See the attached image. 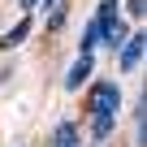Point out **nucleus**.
Masks as SVG:
<instances>
[{
    "label": "nucleus",
    "mask_w": 147,
    "mask_h": 147,
    "mask_svg": "<svg viewBox=\"0 0 147 147\" xmlns=\"http://www.w3.org/2000/svg\"><path fill=\"white\" fill-rule=\"evenodd\" d=\"M117 104H121V87L117 82H95L91 87V100H87L91 113H117Z\"/></svg>",
    "instance_id": "1"
},
{
    "label": "nucleus",
    "mask_w": 147,
    "mask_h": 147,
    "mask_svg": "<svg viewBox=\"0 0 147 147\" xmlns=\"http://www.w3.org/2000/svg\"><path fill=\"white\" fill-rule=\"evenodd\" d=\"M39 5H52V0H39Z\"/></svg>",
    "instance_id": "10"
},
{
    "label": "nucleus",
    "mask_w": 147,
    "mask_h": 147,
    "mask_svg": "<svg viewBox=\"0 0 147 147\" xmlns=\"http://www.w3.org/2000/svg\"><path fill=\"white\" fill-rule=\"evenodd\" d=\"M18 5H22V9H35V5H39V0H18Z\"/></svg>",
    "instance_id": "8"
},
{
    "label": "nucleus",
    "mask_w": 147,
    "mask_h": 147,
    "mask_svg": "<svg viewBox=\"0 0 147 147\" xmlns=\"http://www.w3.org/2000/svg\"><path fill=\"white\" fill-rule=\"evenodd\" d=\"M113 125H117V113H91V138L95 143H104L113 134Z\"/></svg>",
    "instance_id": "4"
},
{
    "label": "nucleus",
    "mask_w": 147,
    "mask_h": 147,
    "mask_svg": "<svg viewBox=\"0 0 147 147\" xmlns=\"http://www.w3.org/2000/svg\"><path fill=\"white\" fill-rule=\"evenodd\" d=\"M125 9H130V18H143V9H147V0H125Z\"/></svg>",
    "instance_id": "7"
},
{
    "label": "nucleus",
    "mask_w": 147,
    "mask_h": 147,
    "mask_svg": "<svg viewBox=\"0 0 147 147\" xmlns=\"http://www.w3.org/2000/svg\"><path fill=\"white\" fill-rule=\"evenodd\" d=\"M104 5H108V9H117V0H104Z\"/></svg>",
    "instance_id": "9"
},
{
    "label": "nucleus",
    "mask_w": 147,
    "mask_h": 147,
    "mask_svg": "<svg viewBox=\"0 0 147 147\" xmlns=\"http://www.w3.org/2000/svg\"><path fill=\"white\" fill-rule=\"evenodd\" d=\"M91 69H95V61H91V52H82L78 61L69 65V74H65V87H69V91H78V87L91 78Z\"/></svg>",
    "instance_id": "3"
},
{
    "label": "nucleus",
    "mask_w": 147,
    "mask_h": 147,
    "mask_svg": "<svg viewBox=\"0 0 147 147\" xmlns=\"http://www.w3.org/2000/svg\"><path fill=\"white\" fill-rule=\"evenodd\" d=\"M52 147H78V130H74V121H61V125H56Z\"/></svg>",
    "instance_id": "5"
},
{
    "label": "nucleus",
    "mask_w": 147,
    "mask_h": 147,
    "mask_svg": "<svg viewBox=\"0 0 147 147\" xmlns=\"http://www.w3.org/2000/svg\"><path fill=\"white\" fill-rule=\"evenodd\" d=\"M26 35H30V18H22L9 35H5V48H18V43H26Z\"/></svg>",
    "instance_id": "6"
},
{
    "label": "nucleus",
    "mask_w": 147,
    "mask_h": 147,
    "mask_svg": "<svg viewBox=\"0 0 147 147\" xmlns=\"http://www.w3.org/2000/svg\"><path fill=\"white\" fill-rule=\"evenodd\" d=\"M117 52H121V69H125V74H134V69H138V61H143V52H147V35H143V30L125 35V43H121Z\"/></svg>",
    "instance_id": "2"
}]
</instances>
